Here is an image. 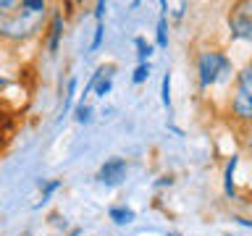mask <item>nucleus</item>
Wrapping results in <instances>:
<instances>
[{
    "label": "nucleus",
    "instance_id": "obj_1",
    "mask_svg": "<svg viewBox=\"0 0 252 236\" xmlns=\"http://www.w3.org/2000/svg\"><path fill=\"white\" fill-rule=\"evenodd\" d=\"M231 74V58L220 50H202L197 55V79H200V87L208 89V87L223 82V79Z\"/></svg>",
    "mask_w": 252,
    "mask_h": 236
},
{
    "label": "nucleus",
    "instance_id": "obj_2",
    "mask_svg": "<svg viewBox=\"0 0 252 236\" xmlns=\"http://www.w3.org/2000/svg\"><path fill=\"white\" fill-rule=\"evenodd\" d=\"M228 29L234 39L252 42V3H234L228 13Z\"/></svg>",
    "mask_w": 252,
    "mask_h": 236
},
{
    "label": "nucleus",
    "instance_id": "obj_3",
    "mask_svg": "<svg viewBox=\"0 0 252 236\" xmlns=\"http://www.w3.org/2000/svg\"><path fill=\"white\" fill-rule=\"evenodd\" d=\"M126 171H129V163L124 160V157H110V160H105L100 165L97 171V181L102 186H121L124 178H126Z\"/></svg>",
    "mask_w": 252,
    "mask_h": 236
},
{
    "label": "nucleus",
    "instance_id": "obj_4",
    "mask_svg": "<svg viewBox=\"0 0 252 236\" xmlns=\"http://www.w3.org/2000/svg\"><path fill=\"white\" fill-rule=\"evenodd\" d=\"M231 116L242 123H252V97L239 89H234L231 94Z\"/></svg>",
    "mask_w": 252,
    "mask_h": 236
},
{
    "label": "nucleus",
    "instance_id": "obj_5",
    "mask_svg": "<svg viewBox=\"0 0 252 236\" xmlns=\"http://www.w3.org/2000/svg\"><path fill=\"white\" fill-rule=\"evenodd\" d=\"M61 37H63V13H53L50 27H47V53H50V55L58 53Z\"/></svg>",
    "mask_w": 252,
    "mask_h": 236
},
{
    "label": "nucleus",
    "instance_id": "obj_6",
    "mask_svg": "<svg viewBox=\"0 0 252 236\" xmlns=\"http://www.w3.org/2000/svg\"><path fill=\"white\" fill-rule=\"evenodd\" d=\"M165 13H168V3H160V19H158V27H155V45L165 50L168 47V19H165Z\"/></svg>",
    "mask_w": 252,
    "mask_h": 236
},
{
    "label": "nucleus",
    "instance_id": "obj_7",
    "mask_svg": "<svg viewBox=\"0 0 252 236\" xmlns=\"http://www.w3.org/2000/svg\"><path fill=\"white\" fill-rule=\"evenodd\" d=\"M108 218L113 220L116 226H129V223H134L137 212H134L131 207H126V205H113V207L108 210Z\"/></svg>",
    "mask_w": 252,
    "mask_h": 236
},
{
    "label": "nucleus",
    "instance_id": "obj_8",
    "mask_svg": "<svg viewBox=\"0 0 252 236\" xmlns=\"http://www.w3.org/2000/svg\"><path fill=\"white\" fill-rule=\"evenodd\" d=\"M236 165H239V157L231 155V160L226 163V171H223V192L228 200H234L236 197V186H234V171H236Z\"/></svg>",
    "mask_w": 252,
    "mask_h": 236
},
{
    "label": "nucleus",
    "instance_id": "obj_9",
    "mask_svg": "<svg viewBox=\"0 0 252 236\" xmlns=\"http://www.w3.org/2000/svg\"><path fill=\"white\" fill-rule=\"evenodd\" d=\"M234 89H239V92H244V94H250L252 97V63L250 66H244L239 74H236V87Z\"/></svg>",
    "mask_w": 252,
    "mask_h": 236
},
{
    "label": "nucleus",
    "instance_id": "obj_10",
    "mask_svg": "<svg viewBox=\"0 0 252 236\" xmlns=\"http://www.w3.org/2000/svg\"><path fill=\"white\" fill-rule=\"evenodd\" d=\"M19 8L24 13H29V16H42L47 11V3L45 0H21Z\"/></svg>",
    "mask_w": 252,
    "mask_h": 236
},
{
    "label": "nucleus",
    "instance_id": "obj_11",
    "mask_svg": "<svg viewBox=\"0 0 252 236\" xmlns=\"http://www.w3.org/2000/svg\"><path fill=\"white\" fill-rule=\"evenodd\" d=\"M134 45H137V58H139V63H147V58L153 55L155 47L150 45L145 37H137V39H134Z\"/></svg>",
    "mask_w": 252,
    "mask_h": 236
},
{
    "label": "nucleus",
    "instance_id": "obj_12",
    "mask_svg": "<svg viewBox=\"0 0 252 236\" xmlns=\"http://www.w3.org/2000/svg\"><path fill=\"white\" fill-rule=\"evenodd\" d=\"M74 116H76L79 123H90L92 121V108L87 105V102H79V105L74 108Z\"/></svg>",
    "mask_w": 252,
    "mask_h": 236
},
{
    "label": "nucleus",
    "instance_id": "obj_13",
    "mask_svg": "<svg viewBox=\"0 0 252 236\" xmlns=\"http://www.w3.org/2000/svg\"><path fill=\"white\" fill-rule=\"evenodd\" d=\"M160 97H163V105L165 110H171V74L163 76V84H160Z\"/></svg>",
    "mask_w": 252,
    "mask_h": 236
},
{
    "label": "nucleus",
    "instance_id": "obj_14",
    "mask_svg": "<svg viewBox=\"0 0 252 236\" xmlns=\"http://www.w3.org/2000/svg\"><path fill=\"white\" fill-rule=\"evenodd\" d=\"M147 79H150V63H139V66L134 68L131 82H134V84H142V82H147Z\"/></svg>",
    "mask_w": 252,
    "mask_h": 236
},
{
    "label": "nucleus",
    "instance_id": "obj_15",
    "mask_svg": "<svg viewBox=\"0 0 252 236\" xmlns=\"http://www.w3.org/2000/svg\"><path fill=\"white\" fill-rule=\"evenodd\" d=\"M74 94H76V79L71 76L68 79V89H66V100H63V113L71 110V105H74Z\"/></svg>",
    "mask_w": 252,
    "mask_h": 236
},
{
    "label": "nucleus",
    "instance_id": "obj_16",
    "mask_svg": "<svg viewBox=\"0 0 252 236\" xmlns=\"http://www.w3.org/2000/svg\"><path fill=\"white\" fill-rule=\"evenodd\" d=\"M110 89H113V76H105L97 82V87H94V94H97V97H105Z\"/></svg>",
    "mask_w": 252,
    "mask_h": 236
},
{
    "label": "nucleus",
    "instance_id": "obj_17",
    "mask_svg": "<svg viewBox=\"0 0 252 236\" xmlns=\"http://www.w3.org/2000/svg\"><path fill=\"white\" fill-rule=\"evenodd\" d=\"M102 34H105V24L97 21V27H94V37H92V45H90V50H92V53L102 45Z\"/></svg>",
    "mask_w": 252,
    "mask_h": 236
},
{
    "label": "nucleus",
    "instance_id": "obj_18",
    "mask_svg": "<svg viewBox=\"0 0 252 236\" xmlns=\"http://www.w3.org/2000/svg\"><path fill=\"white\" fill-rule=\"evenodd\" d=\"M58 186H61V178H53V181H47V184L42 186V202H47V200H50V197H53V192H55Z\"/></svg>",
    "mask_w": 252,
    "mask_h": 236
},
{
    "label": "nucleus",
    "instance_id": "obj_19",
    "mask_svg": "<svg viewBox=\"0 0 252 236\" xmlns=\"http://www.w3.org/2000/svg\"><path fill=\"white\" fill-rule=\"evenodd\" d=\"M105 11H108V5H105V3H102V0H100V3L94 5V16H97V21H102V16H105Z\"/></svg>",
    "mask_w": 252,
    "mask_h": 236
},
{
    "label": "nucleus",
    "instance_id": "obj_20",
    "mask_svg": "<svg viewBox=\"0 0 252 236\" xmlns=\"http://www.w3.org/2000/svg\"><path fill=\"white\" fill-rule=\"evenodd\" d=\"M244 145H247V149L252 152V126H250V131H247V139H244Z\"/></svg>",
    "mask_w": 252,
    "mask_h": 236
},
{
    "label": "nucleus",
    "instance_id": "obj_21",
    "mask_svg": "<svg viewBox=\"0 0 252 236\" xmlns=\"http://www.w3.org/2000/svg\"><path fill=\"white\" fill-rule=\"evenodd\" d=\"M168 236H179V234H168Z\"/></svg>",
    "mask_w": 252,
    "mask_h": 236
},
{
    "label": "nucleus",
    "instance_id": "obj_22",
    "mask_svg": "<svg viewBox=\"0 0 252 236\" xmlns=\"http://www.w3.org/2000/svg\"><path fill=\"white\" fill-rule=\"evenodd\" d=\"M0 87H3V79H0Z\"/></svg>",
    "mask_w": 252,
    "mask_h": 236
},
{
    "label": "nucleus",
    "instance_id": "obj_23",
    "mask_svg": "<svg viewBox=\"0 0 252 236\" xmlns=\"http://www.w3.org/2000/svg\"><path fill=\"white\" fill-rule=\"evenodd\" d=\"M24 236H29V231H27V234H24Z\"/></svg>",
    "mask_w": 252,
    "mask_h": 236
}]
</instances>
